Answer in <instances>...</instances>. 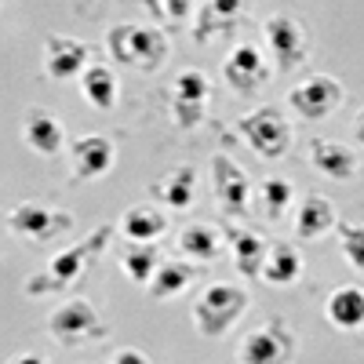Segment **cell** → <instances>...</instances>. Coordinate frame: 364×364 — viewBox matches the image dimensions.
Returning a JSON list of instances; mask_svg holds the SVG:
<instances>
[{
    "instance_id": "6da1fadb",
    "label": "cell",
    "mask_w": 364,
    "mask_h": 364,
    "mask_svg": "<svg viewBox=\"0 0 364 364\" xmlns=\"http://www.w3.org/2000/svg\"><path fill=\"white\" fill-rule=\"evenodd\" d=\"M113 233H117V226H113V223H102V226L91 230L84 240H77L73 248L51 255L41 273H29V277L22 281V295L41 299V295H51V291H70V288L84 277V273L99 262V255L109 248Z\"/></svg>"
},
{
    "instance_id": "7a4b0ae2",
    "label": "cell",
    "mask_w": 364,
    "mask_h": 364,
    "mask_svg": "<svg viewBox=\"0 0 364 364\" xmlns=\"http://www.w3.org/2000/svg\"><path fill=\"white\" fill-rule=\"evenodd\" d=\"M106 51L120 66H132L139 73H157L168 58V37L157 26L117 22L106 29Z\"/></svg>"
},
{
    "instance_id": "3957f363",
    "label": "cell",
    "mask_w": 364,
    "mask_h": 364,
    "mask_svg": "<svg viewBox=\"0 0 364 364\" xmlns=\"http://www.w3.org/2000/svg\"><path fill=\"white\" fill-rule=\"evenodd\" d=\"M245 310H248V291L240 284H230V281H215L193 302V328L204 339H223L245 317Z\"/></svg>"
},
{
    "instance_id": "277c9868",
    "label": "cell",
    "mask_w": 364,
    "mask_h": 364,
    "mask_svg": "<svg viewBox=\"0 0 364 364\" xmlns=\"http://www.w3.org/2000/svg\"><path fill=\"white\" fill-rule=\"evenodd\" d=\"M48 336L58 346H66V350H80V346L106 343L109 328H106V321L99 317V310L91 306L87 299L73 295V299L63 302V306H55L48 314Z\"/></svg>"
},
{
    "instance_id": "5b68a950",
    "label": "cell",
    "mask_w": 364,
    "mask_h": 364,
    "mask_svg": "<svg viewBox=\"0 0 364 364\" xmlns=\"http://www.w3.org/2000/svg\"><path fill=\"white\" fill-rule=\"evenodd\" d=\"M8 233L26 245H48V240L73 233V211L66 208H48L44 200H18L8 219H4Z\"/></svg>"
},
{
    "instance_id": "8992f818",
    "label": "cell",
    "mask_w": 364,
    "mask_h": 364,
    "mask_svg": "<svg viewBox=\"0 0 364 364\" xmlns=\"http://www.w3.org/2000/svg\"><path fill=\"white\" fill-rule=\"evenodd\" d=\"M237 132L266 161H281L291 149V124L277 106H259L237 120Z\"/></svg>"
},
{
    "instance_id": "52a82bcc",
    "label": "cell",
    "mask_w": 364,
    "mask_h": 364,
    "mask_svg": "<svg viewBox=\"0 0 364 364\" xmlns=\"http://www.w3.org/2000/svg\"><path fill=\"white\" fill-rule=\"evenodd\" d=\"M299 353V336L284 324V317H269L262 328L248 331L237 350L240 364H291Z\"/></svg>"
},
{
    "instance_id": "ba28073f",
    "label": "cell",
    "mask_w": 364,
    "mask_h": 364,
    "mask_svg": "<svg viewBox=\"0 0 364 364\" xmlns=\"http://www.w3.org/2000/svg\"><path fill=\"white\" fill-rule=\"evenodd\" d=\"M208 168H211V190H215L219 208L226 211V215L245 219L252 211V178H248V171L240 168L230 154H223V149L211 154Z\"/></svg>"
},
{
    "instance_id": "9c48e42d",
    "label": "cell",
    "mask_w": 364,
    "mask_h": 364,
    "mask_svg": "<svg viewBox=\"0 0 364 364\" xmlns=\"http://www.w3.org/2000/svg\"><path fill=\"white\" fill-rule=\"evenodd\" d=\"M262 29H266V44H269L273 58H277V73H291L306 63L310 37H306V29H302V22L295 15L273 11V15H266Z\"/></svg>"
},
{
    "instance_id": "30bf717a",
    "label": "cell",
    "mask_w": 364,
    "mask_h": 364,
    "mask_svg": "<svg viewBox=\"0 0 364 364\" xmlns=\"http://www.w3.org/2000/svg\"><path fill=\"white\" fill-rule=\"evenodd\" d=\"M208 99H211V84H208V73L190 66L182 70L171 84V120L182 128V132H193L204 124V109H208Z\"/></svg>"
},
{
    "instance_id": "8fae6325",
    "label": "cell",
    "mask_w": 364,
    "mask_h": 364,
    "mask_svg": "<svg viewBox=\"0 0 364 364\" xmlns=\"http://www.w3.org/2000/svg\"><path fill=\"white\" fill-rule=\"evenodd\" d=\"M288 106L302 117V120H328L343 106V84L328 73H314L306 80H299L288 95Z\"/></svg>"
},
{
    "instance_id": "7c38bea8",
    "label": "cell",
    "mask_w": 364,
    "mask_h": 364,
    "mask_svg": "<svg viewBox=\"0 0 364 364\" xmlns=\"http://www.w3.org/2000/svg\"><path fill=\"white\" fill-rule=\"evenodd\" d=\"M91 66V48L80 37L70 33H51L44 41V73L51 80H73Z\"/></svg>"
},
{
    "instance_id": "4fadbf2b",
    "label": "cell",
    "mask_w": 364,
    "mask_h": 364,
    "mask_svg": "<svg viewBox=\"0 0 364 364\" xmlns=\"http://www.w3.org/2000/svg\"><path fill=\"white\" fill-rule=\"evenodd\" d=\"M22 146H29L37 157H58L66 149V128L51 109L44 106H29L22 113Z\"/></svg>"
},
{
    "instance_id": "5bb4252c",
    "label": "cell",
    "mask_w": 364,
    "mask_h": 364,
    "mask_svg": "<svg viewBox=\"0 0 364 364\" xmlns=\"http://www.w3.org/2000/svg\"><path fill=\"white\" fill-rule=\"evenodd\" d=\"M117 161V146L109 135H80L70 142V168H73V182H91L102 178Z\"/></svg>"
},
{
    "instance_id": "9a60e30c",
    "label": "cell",
    "mask_w": 364,
    "mask_h": 364,
    "mask_svg": "<svg viewBox=\"0 0 364 364\" xmlns=\"http://www.w3.org/2000/svg\"><path fill=\"white\" fill-rule=\"evenodd\" d=\"M223 77L233 91H240V95H252V91H259L266 80H269V66L266 58L255 44H233V51L226 55L223 63Z\"/></svg>"
},
{
    "instance_id": "2e32d148",
    "label": "cell",
    "mask_w": 364,
    "mask_h": 364,
    "mask_svg": "<svg viewBox=\"0 0 364 364\" xmlns=\"http://www.w3.org/2000/svg\"><path fill=\"white\" fill-rule=\"evenodd\" d=\"M310 164H314L321 175L336 178V182L357 178V171H360L357 149H350V146L339 142V139H314V142H310Z\"/></svg>"
},
{
    "instance_id": "e0dca14e",
    "label": "cell",
    "mask_w": 364,
    "mask_h": 364,
    "mask_svg": "<svg viewBox=\"0 0 364 364\" xmlns=\"http://www.w3.org/2000/svg\"><path fill=\"white\" fill-rule=\"evenodd\" d=\"M245 11V0H208V4L193 8V41L197 44H211L215 37H223L226 29H233V22Z\"/></svg>"
},
{
    "instance_id": "ac0fdd59",
    "label": "cell",
    "mask_w": 364,
    "mask_h": 364,
    "mask_svg": "<svg viewBox=\"0 0 364 364\" xmlns=\"http://www.w3.org/2000/svg\"><path fill=\"white\" fill-rule=\"evenodd\" d=\"M324 314L336 331H364V288L360 284L336 288L324 302Z\"/></svg>"
},
{
    "instance_id": "d6986e66",
    "label": "cell",
    "mask_w": 364,
    "mask_h": 364,
    "mask_svg": "<svg viewBox=\"0 0 364 364\" xmlns=\"http://www.w3.org/2000/svg\"><path fill=\"white\" fill-rule=\"evenodd\" d=\"M80 99L87 106H95L99 113H109L120 99V84H117V73L106 66V63H91L84 73H80Z\"/></svg>"
},
{
    "instance_id": "ffe728a7",
    "label": "cell",
    "mask_w": 364,
    "mask_h": 364,
    "mask_svg": "<svg viewBox=\"0 0 364 364\" xmlns=\"http://www.w3.org/2000/svg\"><path fill=\"white\" fill-rule=\"evenodd\" d=\"M178 248L193 266H208L215 262L223 252V230L211 223H190L186 230L178 233Z\"/></svg>"
},
{
    "instance_id": "44dd1931",
    "label": "cell",
    "mask_w": 364,
    "mask_h": 364,
    "mask_svg": "<svg viewBox=\"0 0 364 364\" xmlns=\"http://www.w3.org/2000/svg\"><path fill=\"white\" fill-rule=\"evenodd\" d=\"M226 237H230V255H233V262H237V273H240L245 281H259L269 245H266L259 233H252V230H230Z\"/></svg>"
},
{
    "instance_id": "7402d4cb",
    "label": "cell",
    "mask_w": 364,
    "mask_h": 364,
    "mask_svg": "<svg viewBox=\"0 0 364 364\" xmlns=\"http://www.w3.org/2000/svg\"><path fill=\"white\" fill-rule=\"evenodd\" d=\"M299 277H302V252H299L295 245H288V240L269 245L259 281H266V284H273V288H288V284H295Z\"/></svg>"
},
{
    "instance_id": "603a6c76",
    "label": "cell",
    "mask_w": 364,
    "mask_h": 364,
    "mask_svg": "<svg viewBox=\"0 0 364 364\" xmlns=\"http://www.w3.org/2000/svg\"><path fill=\"white\" fill-rule=\"evenodd\" d=\"M331 230H336V204L321 193H306L299 204V215H295V233L302 240H317Z\"/></svg>"
},
{
    "instance_id": "cb8c5ba5",
    "label": "cell",
    "mask_w": 364,
    "mask_h": 364,
    "mask_svg": "<svg viewBox=\"0 0 364 364\" xmlns=\"http://www.w3.org/2000/svg\"><path fill=\"white\" fill-rule=\"evenodd\" d=\"M164 230H168V223L154 204H135V208L124 211V219H120V233H124L132 245H157V237Z\"/></svg>"
},
{
    "instance_id": "d4e9b609",
    "label": "cell",
    "mask_w": 364,
    "mask_h": 364,
    "mask_svg": "<svg viewBox=\"0 0 364 364\" xmlns=\"http://www.w3.org/2000/svg\"><path fill=\"white\" fill-rule=\"evenodd\" d=\"M193 193H197V171L190 164H178L175 171H168L161 182H154V197L175 211H186L193 204Z\"/></svg>"
},
{
    "instance_id": "484cf974",
    "label": "cell",
    "mask_w": 364,
    "mask_h": 364,
    "mask_svg": "<svg viewBox=\"0 0 364 364\" xmlns=\"http://www.w3.org/2000/svg\"><path fill=\"white\" fill-rule=\"evenodd\" d=\"M200 269L204 266H193V262H161L157 273H154V281H149V295H154L157 302L175 299L200 277Z\"/></svg>"
},
{
    "instance_id": "4316f807",
    "label": "cell",
    "mask_w": 364,
    "mask_h": 364,
    "mask_svg": "<svg viewBox=\"0 0 364 364\" xmlns=\"http://www.w3.org/2000/svg\"><path fill=\"white\" fill-rule=\"evenodd\" d=\"M161 262L164 259H161L157 245H128L124 255H120V266H124L128 281L135 288H149V281H154V273H157Z\"/></svg>"
},
{
    "instance_id": "83f0119b",
    "label": "cell",
    "mask_w": 364,
    "mask_h": 364,
    "mask_svg": "<svg viewBox=\"0 0 364 364\" xmlns=\"http://www.w3.org/2000/svg\"><path fill=\"white\" fill-rule=\"evenodd\" d=\"M291 200H295V190H291L288 178H281V175L262 178V186H259V204H262V211H266L269 223L284 219L288 208H291Z\"/></svg>"
},
{
    "instance_id": "f1b7e54d",
    "label": "cell",
    "mask_w": 364,
    "mask_h": 364,
    "mask_svg": "<svg viewBox=\"0 0 364 364\" xmlns=\"http://www.w3.org/2000/svg\"><path fill=\"white\" fill-rule=\"evenodd\" d=\"M146 15L154 18V26L164 33V29H175V26H182L193 15V4H190V0H149Z\"/></svg>"
},
{
    "instance_id": "f546056e",
    "label": "cell",
    "mask_w": 364,
    "mask_h": 364,
    "mask_svg": "<svg viewBox=\"0 0 364 364\" xmlns=\"http://www.w3.org/2000/svg\"><path fill=\"white\" fill-rule=\"evenodd\" d=\"M339 248L346 262L364 277V223H343L339 226Z\"/></svg>"
},
{
    "instance_id": "4dcf8cb0",
    "label": "cell",
    "mask_w": 364,
    "mask_h": 364,
    "mask_svg": "<svg viewBox=\"0 0 364 364\" xmlns=\"http://www.w3.org/2000/svg\"><path fill=\"white\" fill-rule=\"evenodd\" d=\"M109 364H149V357H146L142 350H135V346H124V350H117V353H113Z\"/></svg>"
},
{
    "instance_id": "1f68e13d",
    "label": "cell",
    "mask_w": 364,
    "mask_h": 364,
    "mask_svg": "<svg viewBox=\"0 0 364 364\" xmlns=\"http://www.w3.org/2000/svg\"><path fill=\"white\" fill-rule=\"evenodd\" d=\"M4 364H48L41 353H15L11 360H4Z\"/></svg>"
},
{
    "instance_id": "d6a6232c",
    "label": "cell",
    "mask_w": 364,
    "mask_h": 364,
    "mask_svg": "<svg viewBox=\"0 0 364 364\" xmlns=\"http://www.w3.org/2000/svg\"><path fill=\"white\" fill-rule=\"evenodd\" d=\"M353 135H357V142L364 146V109H360V117H357V128H353Z\"/></svg>"
}]
</instances>
